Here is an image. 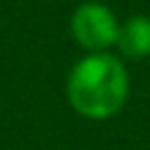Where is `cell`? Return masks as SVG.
Returning <instances> with one entry per match:
<instances>
[{"mask_svg":"<svg viewBox=\"0 0 150 150\" xmlns=\"http://www.w3.org/2000/svg\"><path fill=\"white\" fill-rule=\"evenodd\" d=\"M66 91L70 105L80 115L89 120H105L127 103L129 75L117 56L96 52L73 66Z\"/></svg>","mask_w":150,"mask_h":150,"instance_id":"6da1fadb","label":"cell"},{"mask_svg":"<svg viewBox=\"0 0 150 150\" xmlns=\"http://www.w3.org/2000/svg\"><path fill=\"white\" fill-rule=\"evenodd\" d=\"M70 30L77 45L89 49L91 54L105 52L110 45L117 42V19L115 14L101 2H82L70 19Z\"/></svg>","mask_w":150,"mask_h":150,"instance_id":"7a4b0ae2","label":"cell"},{"mask_svg":"<svg viewBox=\"0 0 150 150\" xmlns=\"http://www.w3.org/2000/svg\"><path fill=\"white\" fill-rule=\"evenodd\" d=\"M120 52L129 59L150 56V16H131L117 30Z\"/></svg>","mask_w":150,"mask_h":150,"instance_id":"3957f363","label":"cell"}]
</instances>
